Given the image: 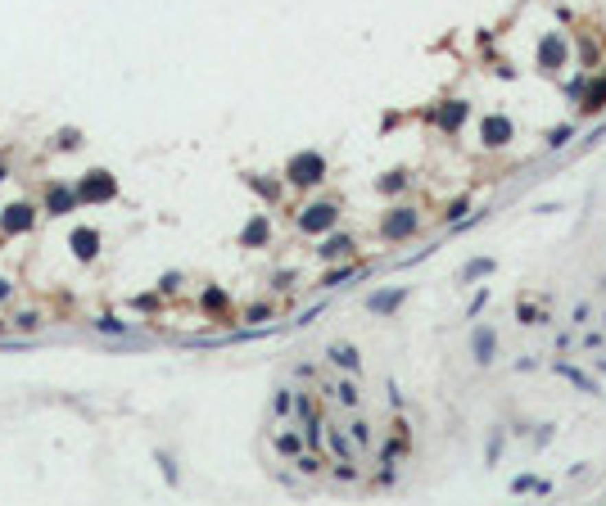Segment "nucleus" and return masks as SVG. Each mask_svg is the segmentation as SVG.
<instances>
[{"mask_svg":"<svg viewBox=\"0 0 606 506\" xmlns=\"http://www.w3.org/2000/svg\"><path fill=\"white\" fill-rule=\"evenodd\" d=\"M290 185H317V181H326V159L317 150H308V154H294L290 159Z\"/></svg>","mask_w":606,"mask_h":506,"instance_id":"obj_1","label":"nucleus"},{"mask_svg":"<svg viewBox=\"0 0 606 506\" xmlns=\"http://www.w3.org/2000/svg\"><path fill=\"white\" fill-rule=\"evenodd\" d=\"M511 136H516V127H511L507 113H484V122H480V145L484 150H502V145H511Z\"/></svg>","mask_w":606,"mask_h":506,"instance_id":"obj_2","label":"nucleus"},{"mask_svg":"<svg viewBox=\"0 0 606 506\" xmlns=\"http://www.w3.org/2000/svg\"><path fill=\"white\" fill-rule=\"evenodd\" d=\"M339 222V204H313V208H303L299 213V231L303 235H322V231H330Z\"/></svg>","mask_w":606,"mask_h":506,"instance_id":"obj_3","label":"nucleus"},{"mask_svg":"<svg viewBox=\"0 0 606 506\" xmlns=\"http://www.w3.org/2000/svg\"><path fill=\"white\" fill-rule=\"evenodd\" d=\"M565 54H570L565 36L561 32H548L539 41V68H543V73H557V68H565Z\"/></svg>","mask_w":606,"mask_h":506,"instance_id":"obj_4","label":"nucleus"},{"mask_svg":"<svg viewBox=\"0 0 606 506\" xmlns=\"http://www.w3.org/2000/svg\"><path fill=\"white\" fill-rule=\"evenodd\" d=\"M412 231H416V213H412V208H390V217H385V222H380V240H407Z\"/></svg>","mask_w":606,"mask_h":506,"instance_id":"obj_5","label":"nucleus"},{"mask_svg":"<svg viewBox=\"0 0 606 506\" xmlns=\"http://www.w3.org/2000/svg\"><path fill=\"white\" fill-rule=\"evenodd\" d=\"M471 357L480 367H493V357H498V330L493 325H475L471 330Z\"/></svg>","mask_w":606,"mask_h":506,"instance_id":"obj_6","label":"nucleus"},{"mask_svg":"<svg viewBox=\"0 0 606 506\" xmlns=\"http://www.w3.org/2000/svg\"><path fill=\"white\" fill-rule=\"evenodd\" d=\"M602 108H606V77H588L584 91H579V113L593 118V113H602Z\"/></svg>","mask_w":606,"mask_h":506,"instance_id":"obj_7","label":"nucleus"},{"mask_svg":"<svg viewBox=\"0 0 606 506\" xmlns=\"http://www.w3.org/2000/svg\"><path fill=\"white\" fill-rule=\"evenodd\" d=\"M552 371H557V376H561V380H570V384L579 389V393H593V398H597V393H602V384H597V380L588 376V371H579V367H574V362H552Z\"/></svg>","mask_w":606,"mask_h":506,"instance_id":"obj_8","label":"nucleus"},{"mask_svg":"<svg viewBox=\"0 0 606 506\" xmlns=\"http://www.w3.org/2000/svg\"><path fill=\"white\" fill-rule=\"evenodd\" d=\"M326 362H330V367H339V371H348V376H357V371H362V357H357V348L353 344H330L326 348Z\"/></svg>","mask_w":606,"mask_h":506,"instance_id":"obj_9","label":"nucleus"},{"mask_svg":"<svg viewBox=\"0 0 606 506\" xmlns=\"http://www.w3.org/2000/svg\"><path fill=\"white\" fill-rule=\"evenodd\" d=\"M403 299H407V285H399V290H380V294H371L367 299V308L376 317H394L403 308Z\"/></svg>","mask_w":606,"mask_h":506,"instance_id":"obj_10","label":"nucleus"},{"mask_svg":"<svg viewBox=\"0 0 606 506\" xmlns=\"http://www.w3.org/2000/svg\"><path fill=\"white\" fill-rule=\"evenodd\" d=\"M466 113H471V104H466V100H448V104L439 108V113H434V122H439V127H444L448 136H453V131H462Z\"/></svg>","mask_w":606,"mask_h":506,"instance_id":"obj_11","label":"nucleus"},{"mask_svg":"<svg viewBox=\"0 0 606 506\" xmlns=\"http://www.w3.org/2000/svg\"><path fill=\"white\" fill-rule=\"evenodd\" d=\"M322 439L330 443V452H335L339 461H357V448H353V439H348V434L339 430V425H326V430H322Z\"/></svg>","mask_w":606,"mask_h":506,"instance_id":"obj_12","label":"nucleus"},{"mask_svg":"<svg viewBox=\"0 0 606 506\" xmlns=\"http://www.w3.org/2000/svg\"><path fill=\"white\" fill-rule=\"evenodd\" d=\"M322 393H330V398H335L339 407H348V411H357V402H362V393H357V384H353V380H339V384H326Z\"/></svg>","mask_w":606,"mask_h":506,"instance_id":"obj_13","label":"nucleus"},{"mask_svg":"<svg viewBox=\"0 0 606 506\" xmlns=\"http://www.w3.org/2000/svg\"><path fill=\"white\" fill-rule=\"evenodd\" d=\"M317 253H322L326 262H335V258H348V253H353V240H348L344 231H339V235H326V244L317 249Z\"/></svg>","mask_w":606,"mask_h":506,"instance_id":"obj_14","label":"nucleus"},{"mask_svg":"<svg viewBox=\"0 0 606 506\" xmlns=\"http://www.w3.org/2000/svg\"><path fill=\"white\" fill-rule=\"evenodd\" d=\"M303 448H308V443H303V430H281L276 434V452L281 457H299Z\"/></svg>","mask_w":606,"mask_h":506,"instance_id":"obj_15","label":"nucleus"},{"mask_svg":"<svg viewBox=\"0 0 606 506\" xmlns=\"http://www.w3.org/2000/svg\"><path fill=\"white\" fill-rule=\"evenodd\" d=\"M493 267H498V262H493V258H471V262H466V267H462V271H457V280H462V285H466V280H480V276H493Z\"/></svg>","mask_w":606,"mask_h":506,"instance_id":"obj_16","label":"nucleus"},{"mask_svg":"<svg viewBox=\"0 0 606 506\" xmlns=\"http://www.w3.org/2000/svg\"><path fill=\"white\" fill-rule=\"evenodd\" d=\"M407 181H412V176L403 172V168H394L390 176H380V181H376V190H385V194H399V190H407Z\"/></svg>","mask_w":606,"mask_h":506,"instance_id":"obj_17","label":"nucleus"},{"mask_svg":"<svg viewBox=\"0 0 606 506\" xmlns=\"http://www.w3.org/2000/svg\"><path fill=\"white\" fill-rule=\"evenodd\" d=\"M570 136H574V122H561V127H552L548 131V150H565V145H570Z\"/></svg>","mask_w":606,"mask_h":506,"instance_id":"obj_18","label":"nucleus"},{"mask_svg":"<svg viewBox=\"0 0 606 506\" xmlns=\"http://www.w3.org/2000/svg\"><path fill=\"white\" fill-rule=\"evenodd\" d=\"M348 439H353L357 452H367V448H371V425H367V420H353V425H348Z\"/></svg>","mask_w":606,"mask_h":506,"instance_id":"obj_19","label":"nucleus"},{"mask_svg":"<svg viewBox=\"0 0 606 506\" xmlns=\"http://www.w3.org/2000/svg\"><path fill=\"white\" fill-rule=\"evenodd\" d=\"M516 321L520 325H543V321H548V312H539L534 303H516Z\"/></svg>","mask_w":606,"mask_h":506,"instance_id":"obj_20","label":"nucleus"},{"mask_svg":"<svg viewBox=\"0 0 606 506\" xmlns=\"http://www.w3.org/2000/svg\"><path fill=\"white\" fill-rule=\"evenodd\" d=\"M240 240H245V244H262V240H267V217H254Z\"/></svg>","mask_w":606,"mask_h":506,"instance_id":"obj_21","label":"nucleus"},{"mask_svg":"<svg viewBox=\"0 0 606 506\" xmlns=\"http://www.w3.org/2000/svg\"><path fill=\"white\" fill-rule=\"evenodd\" d=\"M357 271H362V267H339V271H330V276H326L322 285H326V290H339V285H344V280H353Z\"/></svg>","mask_w":606,"mask_h":506,"instance_id":"obj_22","label":"nucleus"},{"mask_svg":"<svg viewBox=\"0 0 606 506\" xmlns=\"http://www.w3.org/2000/svg\"><path fill=\"white\" fill-rule=\"evenodd\" d=\"M466 213H471V199H466V194H462V199H453V204H448V213H444V222H453V227H457V222H462V217Z\"/></svg>","mask_w":606,"mask_h":506,"instance_id":"obj_23","label":"nucleus"},{"mask_svg":"<svg viewBox=\"0 0 606 506\" xmlns=\"http://www.w3.org/2000/svg\"><path fill=\"white\" fill-rule=\"evenodd\" d=\"M484 308H489V285H484V290H475V294H471V303H466V317H480Z\"/></svg>","mask_w":606,"mask_h":506,"instance_id":"obj_24","label":"nucleus"},{"mask_svg":"<svg viewBox=\"0 0 606 506\" xmlns=\"http://www.w3.org/2000/svg\"><path fill=\"white\" fill-rule=\"evenodd\" d=\"M294 465H299L303 474H317V470H322V457H317V452H299V457H294Z\"/></svg>","mask_w":606,"mask_h":506,"instance_id":"obj_25","label":"nucleus"},{"mask_svg":"<svg viewBox=\"0 0 606 506\" xmlns=\"http://www.w3.org/2000/svg\"><path fill=\"white\" fill-rule=\"evenodd\" d=\"M507 488H511V493H539V479H534V474H516Z\"/></svg>","mask_w":606,"mask_h":506,"instance_id":"obj_26","label":"nucleus"},{"mask_svg":"<svg viewBox=\"0 0 606 506\" xmlns=\"http://www.w3.org/2000/svg\"><path fill=\"white\" fill-rule=\"evenodd\" d=\"M570 325H579V330H584V325H593V308H588V303H574Z\"/></svg>","mask_w":606,"mask_h":506,"instance_id":"obj_27","label":"nucleus"},{"mask_svg":"<svg viewBox=\"0 0 606 506\" xmlns=\"http://www.w3.org/2000/svg\"><path fill=\"white\" fill-rule=\"evenodd\" d=\"M498 457H502V430H493V434H489V452H484V461H489V465H498Z\"/></svg>","mask_w":606,"mask_h":506,"instance_id":"obj_28","label":"nucleus"},{"mask_svg":"<svg viewBox=\"0 0 606 506\" xmlns=\"http://www.w3.org/2000/svg\"><path fill=\"white\" fill-rule=\"evenodd\" d=\"M285 411H294V393H290V389L276 393V416H285Z\"/></svg>","mask_w":606,"mask_h":506,"instance_id":"obj_29","label":"nucleus"},{"mask_svg":"<svg viewBox=\"0 0 606 506\" xmlns=\"http://www.w3.org/2000/svg\"><path fill=\"white\" fill-rule=\"evenodd\" d=\"M77 253H82V258H91V253H96V235H91V231H82V235H77Z\"/></svg>","mask_w":606,"mask_h":506,"instance_id":"obj_30","label":"nucleus"},{"mask_svg":"<svg viewBox=\"0 0 606 506\" xmlns=\"http://www.w3.org/2000/svg\"><path fill=\"white\" fill-rule=\"evenodd\" d=\"M597 371H602V376H606V357H597Z\"/></svg>","mask_w":606,"mask_h":506,"instance_id":"obj_31","label":"nucleus"}]
</instances>
